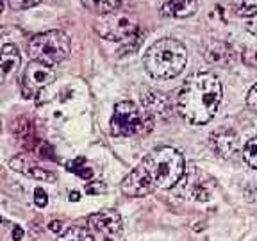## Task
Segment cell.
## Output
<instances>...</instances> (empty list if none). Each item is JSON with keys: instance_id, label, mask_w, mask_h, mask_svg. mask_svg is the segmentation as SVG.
<instances>
[{"instance_id": "6da1fadb", "label": "cell", "mask_w": 257, "mask_h": 241, "mask_svg": "<svg viewBox=\"0 0 257 241\" xmlns=\"http://www.w3.org/2000/svg\"><path fill=\"white\" fill-rule=\"evenodd\" d=\"M220 102L221 82L211 72H198L189 77L177 98L181 114L195 125L207 124L214 116Z\"/></svg>"}, {"instance_id": "7a4b0ae2", "label": "cell", "mask_w": 257, "mask_h": 241, "mask_svg": "<svg viewBox=\"0 0 257 241\" xmlns=\"http://www.w3.org/2000/svg\"><path fill=\"white\" fill-rule=\"evenodd\" d=\"M188 64V50L179 40L163 38L145 52V68L154 79H173Z\"/></svg>"}, {"instance_id": "3957f363", "label": "cell", "mask_w": 257, "mask_h": 241, "mask_svg": "<svg viewBox=\"0 0 257 241\" xmlns=\"http://www.w3.org/2000/svg\"><path fill=\"white\" fill-rule=\"evenodd\" d=\"M141 166L149 173L152 184L161 189H168L175 186L186 172L184 157L173 147L154 149L143 159Z\"/></svg>"}, {"instance_id": "277c9868", "label": "cell", "mask_w": 257, "mask_h": 241, "mask_svg": "<svg viewBox=\"0 0 257 241\" xmlns=\"http://www.w3.org/2000/svg\"><path fill=\"white\" fill-rule=\"evenodd\" d=\"M154 129V114L131 100L118 102L111 116V134L118 138H140Z\"/></svg>"}, {"instance_id": "5b68a950", "label": "cell", "mask_w": 257, "mask_h": 241, "mask_svg": "<svg viewBox=\"0 0 257 241\" xmlns=\"http://www.w3.org/2000/svg\"><path fill=\"white\" fill-rule=\"evenodd\" d=\"M27 50L32 61L54 66L70 54V38L63 31L41 32L29 41Z\"/></svg>"}, {"instance_id": "8992f818", "label": "cell", "mask_w": 257, "mask_h": 241, "mask_svg": "<svg viewBox=\"0 0 257 241\" xmlns=\"http://www.w3.org/2000/svg\"><path fill=\"white\" fill-rule=\"evenodd\" d=\"M95 31L104 40L125 43V41L133 40L134 36L140 34V25H138L136 15L116 9V11L107 13V15H102L95 22Z\"/></svg>"}, {"instance_id": "52a82bcc", "label": "cell", "mask_w": 257, "mask_h": 241, "mask_svg": "<svg viewBox=\"0 0 257 241\" xmlns=\"http://www.w3.org/2000/svg\"><path fill=\"white\" fill-rule=\"evenodd\" d=\"M54 79H56V72L52 70V66L40 63V61H31L24 72V79H22L24 95H36L48 84H52Z\"/></svg>"}, {"instance_id": "ba28073f", "label": "cell", "mask_w": 257, "mask_h": 241, "mask_svg": "<svg viewBox=\"0 0 257 241\" xmlns=\"http://www.w3.org/2000/svg\"><path fill=\"white\" fill-rule=\"evenodd\" d=\"M120 189L127 197H145V195L152 193L156 189V186L150 181L149 173L145 172V168L140 165L138 168H134L133 172L128 173V175H125V179L120 184Z\"/></svg>"}, {"instance_id": "9c48e42d", "label": "cell", "mask_w": 257, "mask_h": 241, "mask_svg": "<svg viewBox=\"0 0 257 241\" xmlns=\"http://www.w3.org/2000/svg\"><path fill=\"white\" fill-rule=\"evenodd\" d=\"M209 145H211V149L218 154L220 157H230L234 152L237 150L239 147V138L234 131L230 129H218L211 134L209 138Z\"/></svg>"}, {"instance_id": "30bf717a", "label": "cell", "mask_w": 257, "mask_h": 241, "mask_svg": "<svg viewBox=\"0 0 257 241\" xmlns=\"http://www.w3.org/2000/svg\"><path fill=\"white\" fill-rule=\"evenodd\" d=\"M89 227L105 236H114L121 230V216L116 211H100L89 216Z\"/></svg>"}, {"instance_id": "8fae6325", "label": "cell", "mask_w": 257, "mask_h": 241, "mask_svg": "<svg viewBox=\"0 0 257 241\" xmlns=\"http://www.w3.org/2000/svg\"><path fill=\"white\" fill-rule=\"evenodd\" d=\"M198 9L197 0H163L161 13L170 18H188L193 16Z\"/></svg>"}, {"instance_id": "7c38bea8", "label": "cell", "mask_w": 257, "mask_h": 241, "mask_svg": "<svg viewBox=\"0 0 257 241\" xmlns=\"http://www.w3.org/2000/svg\"><path fill=\"white\" fill-rule=\"evenodd\" d=\"M141 102H143L145 109L150 114H159V116H166L170 112V100L168 96L163 95L159 91H152V89H143L141 91Z\"/></svg>"}, {"instance_id": "4fadbf2b", "label": "cell", "mask_w": 257, "mask_h": 241, "mask_svg": "<svg viewBox=\"0 0 257 241\" xmlns=\"http://www.w3.org/2000/svg\"><path fill=\"white\" fill-rule=\"evenodd\" d=\"M205 59L211 64H232L236 61V52L229 43H211L205 50Z\"/></svg>"}, {"instance_id": "5bb4252c", "label": "cell", "mask_w": 257, "mask_h": 241, "mask_svg": "<svg viewBox=\"0 0 257 241\" xmlns=\"http://www.w3.org/2000/svg\"><path fill=\"white\" fill-rule=\"evenodd\" d=\"M20 50L13 43H8L0 50V77H6L9 73L16 72L20 66Z\"/></svg>"}, {"instance_id": "9a60e30c", "label": "cell", "mask_w": 257, "mask_h": 241, "mask_svg": "<svg viewBox=\"0 0 257 241\" xmlns=\"http://www.w3.org/2000/svg\"><path fill=\"white\" fill-rule=\"evenodd\" d=\"M121 0H82V6L86 9L93 13H98V15H107V13L116 11L120 8Z\"/></svg>"}, {"instance_id": "2e32d148", "label": "cell", "mask_w": 257, "mask_h": 241, "mask_svg": "<svg viewBox=\"0 0 257 241\" xmlns=\"http://www.w3.org/2000/svg\"><path fill=\"white\" fill-rule=\"evenodd\" d=\"M57 241H95V237L84 227H70L66 232L57 237Z\"/></svg>"}, {"instance_id": "e0dca14e", "label": "cell", "mask_w": 257, "mask_h": 241, "mask_svg": "<svg viewBox=\"0 0 257 241\" xmlns=\"http://www.w3.org/2000/svg\"><path fill=\"white\" fill-rule=\"evenodd\" d=\"M68 170L73 173H77L80 179H86V181H89V179L93 177V170L89 168V166H86L84 157H77V159H73L72 163H68Z\"/></svg>"}, {"instance_id": "ac0fdd59", "label": "cell", "mask_w": 257, "mask_h": 241, "mask_svg": "<svg viewBox=\"0 0 257 241\" xmlns=\"http://www.w3.org/2000/svg\"><path fill=\"white\" fill-rule=\"evenodd\" d=\"M232 6L237 15H241V16L257 15V0H232Z\"/></svg>"}, {"instance_id": "d6986e66", "label": "cell", "mask_w": 257, "mask_h": 241, "mask_svg": "<svg viewBox=\"0 0 257 241\" xmlns=\"http://www.w3.org/2000/svg\"><path fill=\"white\" fill-rule=\"evenodd\" d=\"M243 157H245L246 165L257 170V136L246 141L245 149H243Z\"/></svg>"}, {"instance_id": "ffe728a7", "label": "cell", "mask_w": 257, "mask_h": 241, "mask_svg": "<svg viewBox=\"0 0 257 241\" xmlns=\"http://www.w3.org/2000/svg\"><path fill=\"white\" fill-rule=\"evenodd\" d=\"M25 175L32 177V179H38V181H56V175L52 172H47L43 168H38V166H31L29 170H25Z\"/></svg>"}, {"instance_id": "44dd1931", "label": "cell", "mask_w": 257, "mask_h": 241, "mask_svg": "<svg viewBox=\"0 0 257 241\" xmlns=\"http://www.w3.org/2000/svg\"><path fill=\"white\" fill-rule=\"evenodd\" d=\"M11 168L25 173V170L31 168V161H29V157L25 156V154H20V156H16L15 159L11 161Z\"/></svg>"}, {"instance_id": "7402d4cb", "label": "cell", "mask_w": 257, "mask_h": 241, "mask_svg": "<svg viewBox=\"0 0 257 241\" xmlns=\"http://www.w3.org/2000/svg\"><path fill=\"white\" fill-rule=\"evenodd\" d=\"M8 2L13 9H29V8H34L36 4H40L41 0H8Z\"/></svg>"}, {"instance_id": "603a6c76", "label": "cell", "mask_w": 257, "mask_h": 241, "mask_svg": "<svg viewBox=\"0 0 257 241\" xmlns=\"http://www.w3.org/2000/svg\"><path fill=\"white\" fill-rule=\"evenodd\" d=\"M34 204H36L38 207H45V205L48 204V195L43 188L34 189Z\"/></svg>"}, {"instance_id": "cb8c5ba5", "label": "cell", "mask_w": 257, "mask_h": 241, "mask_svg": "<svg viewBox=\"0 0 257 241\" xmlns=\"http://www.w3.org/2000/svg\"><path fill=\"white\" fill-rule=\"evenodd\" d=\"M246 104L252 111H257V84L253 86L248 91V96H246Z\"/></svg>"}, {"instance_id": "d4e9b609", "label": "cell", "mask_w": 257, "mask_h": 241, "mask_svg": "<svg viewBox=\"0 0 257 241\" xmlns=\"http://www.w3.org/2000/svg\"><path fill=\"white\" fill-rule=\"evenodd\" d=\"M102 182H91V184L86 186V191L88 193H100L104 191V186H100Z\"/></svg>"}, {"instance_id": "484cf974", "label": "cell", "mask_w": 257, "mask_h": 241, "mask_svg": "<svg viewBox=\"0 0 257 241\" xmlns=\"http://www.w3.org/2000/svg\"><path fill=\"white\" fill-rule=\"evenodd\" d=\"M246 27H248V31L252 32L253 36H257V15L252 16L248 20V24H246Z\"/></svg>"}, {"instance_id": "4316f807", "label": "cell", "mask_w": 257, "mask_h": 241, "mask_svg": "<svg viewBox=\"0 0 257 241\" xmlns=\"http://www.w3.org/2000/svg\"><path fill=\"white\" fill-rule=\"evenodd\" d=\"M22 237H24V230H22V227H18V225H16L15 229H13V239L20 241Z\"/></svg>"}, {"instance_id": "83f0119b", "label": "cell", "mask_w": 257, "mask_h": 241, "mask_svg": "<svg viewBox=\"0 0 257 241\" xmlns=\"http://www.w3.org/2000/svg\"><path fill=\"white\" fill-rule=\"evenodd\" d=\"M61 225H63V221H52V223L48 225V227H50V230H52V232H59Z\"/></svg>"}, {"instance_id": "f1b7e54d", "label": "cell", "mask_w": 257, "mask_h": 241, "mask_svg": "<svg viewBox=\"0 0 257 241\" xmlns=\"http://www.w3.org/2000/svg\"><path fill=\"white\" fill-rule=\"evenodd\" d=\"M250 56H253L252 59H248V63H257V50H248Z\"/></svg>"}, {"instance_id": "f546056e", "label": "cell", "mask_w": 257, "mask_h": 241, "mask_svg": "<svg viewBox=\"0 0 257 241\" xmlns=\"http://www.w3.org/2000/svg\"><path fill=\"white\" fill-rule=\"evenodd\" d=\"M70 200H73V202H77V200H79V193H77V191L70 193Z\"/></svg>"}, {"instance_id": "4dcf8cb0", "label": "cell", "mask_w": 257, "mask_h": 241, "mask_svg": "<svg viewBox=\"0 0 257 241\" xmlns=\"http://www.w3.org/2000/svg\"><path fill=\"white\" fill-rule=\"evenodd\" d=\"M4 11V0H0V13Z\"/></svg>"}]
</instances>
